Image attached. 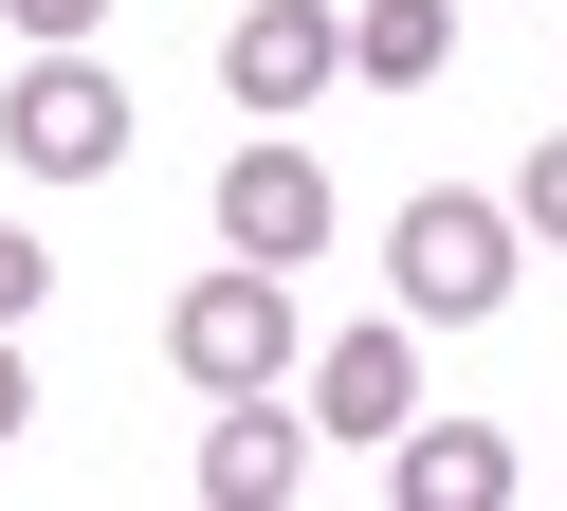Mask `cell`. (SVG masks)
Wrapping results in <instances>:
<instances>
[{"mask_svg":"<svg viewBox=\"0 0 567 511\" xmlns=\"http://www.w3.org/2000/svg\"><path fill=\"white\" fill-rule=\"evenodd\" d=\"M202 493H220V511H293V493H311V401H293V384L220 401V438H202Z\"/></svg>","mask_w":567,"mask_h":511,"instance_id":"ba28073f","label":"cell"},{"mask_svg":"<svg viewBox=\"0 0 567 511\" xmlns=\"http://www.w3.org/2000/svg\"><path fill=\"white\" fill-rule=\"evenodd\" d=\"M513 238H567V128H530V165H513Z\"/></svg>","mask_w":567,"mask_h":511,"instance_id":"30bf717a","label":"cell"},{"mask_svg":"<svg viewBox=\"0 0 567 511\" xmlns=\"http://www.w3.org/2000/svg\"><path fill=\"white\" fill-rule=\"evenodd\" d=\"M0 146H19V182H111L128 165V73L92 55H19V92H0Z\"/></svg>","mask_w":567,"mask_h":511,"instance_id":"3957f363","label":"cell"},{"mask_svg":"<svg viewBox=\"0 0 567 511\" xmlns=\"http://www.w3.org/2000/svg\"><path fill=\"white\" fill-rule=\"evenodd\" d=\"M19 420H38V365H19V328H0V438H19Z\"/></svg>","mask_w":567,"mask_h":511,"instance_id":"4fadbf2b","label":"cell"},{"mask_svg":"<svg viewBox=\"0 0 567 511\" xmlns=\"http://www.w3.org/2000/svg\"><path fill=\"white\" fill-rule=\"evenodd\" d=\"M348 73L367 92H440L457 73V0H348Z\"/></svg>","mask_w":567,"mask_h":511,"instance_id":"9c48e42d","label":"cell"},{"mask_svg":"<svg viewBox=\"0 0 567 511\" xmlns=\"http://www.w3.org/2000/svg\"><path fill=\"white\" fill-rule=\"evenodd\" d=\"M293 401H311V438H403L421 420V311H384V328H330V347L293 365Z\"/></svg>","mask_w":567,"mask_h":511,"instance_id":"8992f818","label":"cell"},{"mask_svg":"<svg viewBox=\"0 0 567 511\" xmlns=\"http://www.w3.org/2000/svg\"><path fill=\"white\" fill-rule=\"evenodd\" d=\"M38 292H55V255H38V238H19V219H0V328L38 311Z\"/></svg>","mask_w":567,"mask_h":511,"instance_id":"7c38bea8","label":"cell"},{"mask_svg":"<svg viewBox=\"0 0 567 511\" xmlns=\"http://www.w3.org/2000/svg\"><path fill=\"white\" fill-rule=\"evenodd\" d=\"M513 201H476V182H421L403 219H384V292H403L421 328H476V311H513Z\"/></svg>","mask_w":567,"mask_h":511,"instance_id":"6da1fadb","label":"cell"},{"mask_svg":"<svg viewBox=\"0 0 567 511\" xmlns=\"http://www.w3.org/2000/svg\"><path fill=\"white\" fill-rule=\"evenodd\" d=\"M530 493V457L494 420H440V401H421L403 438H384V511H513Z\"/></svg>","mask_w":567,"mask_h":511,"instance_id":"52a82bcc","label":"cell"},{"mask_svg":"<svg viewBox=\"0 0 567 511\" xmlns=\"http://www.w3.org/2000/svg\"><path fill=\"white\" fill-rule=\"evenodd\" d=\"M0 19L38 36V55H74V36H111V0H0Z\"/></svg>","mask_w":567,"mask_h":511,"instance_id":"8fae6325","label":"cell"},{"mask_svg":"<svg viewBox=\"0 0 567 511\" xmlns=\"http://www.w3.org/2000/svg\"><path fill=\"white\" fill-rule=\"evenodd\" d=\"M165 365H184L202 401H257V384H293V365H311V328H293V274H257V255L184 274V311H165Z\"/></svg>","mask_w":567,"mask_h":511,"instance_id":"7a4b0ae2","label":"cell"},{"mask_svg":"<svg viewBox=\"0 0 567 511\" xmlns=\"http://www.w3.org/2000/svg\"><path fill=\"white\" fill-rule=\"evenodd\" d=\"M330 73H348V0H238L220 19V92L257 109V128H293Z\"/></svg>","mask_w":567,"mask_h":511,"instance_id":"277c9868","label":"cell"},{"mask_svg":"<svg viewBox=\"0 0 567 511\" xmlns=\"http://www.w3.org/2000/svg\"><path fill=\"white\" fill-rule=\"evenodd\" d=\"M220 255H257V274H311V255H330V165H311L293 128H257L220 165Z\"/></svg>","mask_w":567,"mask_h":511,"instance_id":"5b68a950","label":"cell"}]
</instances>
